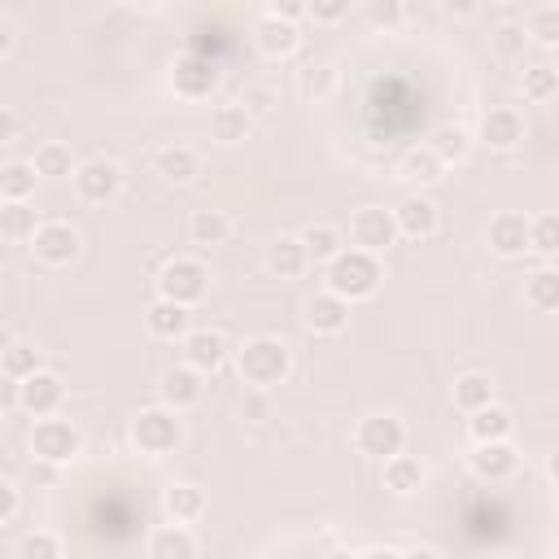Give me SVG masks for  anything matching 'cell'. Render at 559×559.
Segmentation results:
<instances>
[{
	"label": "cell",
	"mask_w": 559,
	"mask_h": 559,
	"mask_svg": "<svg viewBox=\"0 0 559 559\" xmlns=\"http://www.w3.org/2000/svg\"><path fill=\"white\" fill-rule=\"evenodd\" d=\"M428 153L441 162V166H459L467 153H472V135L459 127V122H445L428 135Z\"/></svg>",
	"instance_id": "d6a6232c"
},
{
	"label": "cell",
	"mask_w": 559,
	"mask_h": 559,
	"mask_svg": "<svg viewBox=\"0 0 559 559\" xmlns=\"http://www.w3.org/2000/svg\"><path fill=\"white\" fill-rule=\"evenodd\" d=\"M297 240H301V249H306V262H323V266L345 249V236H341L332 223H310V227L297 231Z\"/></svg>",
	"instance_id": "f546056e"
},
{
	"label": "cell",
	"mask_w": 559,
	"mask_h": 559,
	"mask_svg": "<svg viewBox=\"0 0 559 559\" xmlns=\"http://www.w3.org/2000/svg\"><path fill=\"white\" fill-rule=\"evenodd\" d=\"M397 223H393V210L389 205H358L349 214V249H362L371 258L389 253L397 245Z\"/></svg>",
	"instance_id": "52a82bcc"
},
{
	"label": "cell",
	"mask_w": 559,
	"mask_h": 559,
	"mask_svg": "<svg viewBox=\"0 0 559 559\" xmlns=\"http://www.w3.org/2000/svg\"><path fill=\"white\" fill-rule=\"evenodd\" d=\"M528 249L537 258H555L559 253V218L550 210H542V214L528 218Z\"/></svg>",
	"instance_id": "b9f144b4"
},
{
	"label": "cell",
	"mask_w": 559,
	"mask_h": 559,
	"mask_svg": "<svg viewBox=\"0 0 559 559\" xmlns=\"http://www.w3.org/2000/svg\"><path fill=\"white\" fill-rule=\"evenodd\" d=\"M249 131H253V122L245 118V109L236 100L210 109V140H218V144H245Z\"/></svg>",
	"instance_id": "f1b7e54d"
},
{
	"label": "cell",
	"mask_w": 559,
	"mask_h": 559,
	"mask_svg": "<svg viewBox=\"0 0 559 559\" xmlns=\"http://www.w3.org/2000/svg\"><path fill=\"white\" fill-rule=\"evenodd\" d=\"M402 559H445L437 546H411V550H402Z\"/></svg>",
	"instance_id": "11a10c76"
},
{
	"label": "cell",
	"mask_w": 559,
	"mask_h": 559,
	"mask_svg": "<svg viewBox=\"0 0 559 559\" xmlns=\"http://www.w3.org/2000/svg\"><path fill=\"white\" fill-rule=\"evenodd\" d=\"M127 441L144 454V459H166L179 450L183 441V419L166 406H140L127 424Z\"/></svg>",
	"instance_id": "3957f363"
},
{
	"label": "cell",
	"mask_w": 559,
	"mask_h": 559,
	"mask_svg": "<svg viewBox=\"0 0 559 559\" xmlns=\"http://www.w3.org/2000/svg\"><path fill=\"white\" fill-rule=\"evenodd\" d=\"M17 507H22V493H17V485L0 476V524H9V520L17 515Z\"/></svg>",
	"instance_id": "681fc988"
},
{
	"label": "cell",
	"mask_w": 559,
	"mask_h": 559,
	"mask_svg": "<svg viewBox=\"0 0 559 559\" xmlns=\"http://www.w3.org/2000/svg\"><path fill=\"white\" fill-rule=\"evenodd\" d=\"M201 393H205L201 376H197L192 367H183V362H175V367H166V371L157 376V406H166V411H175V415L192 411V406L201 402Z\"/></svg>",
	"instance_id": "e0dca14e"
},
{
	"label": "cell",
	"mask_w": 559,
	"mask_h": 559,
	"mask_svg": "<svg viewBox=\"0 0 559 559\" xmlns=\"http://www.w3.org/2000/svg\"><path fill=\"white\" fill-rule=\"evenodd\" d=\"M424 480H428V472H424V463L415 454H393V459L380 463V485L393 498H415L424 489Z\"/></svg>",
	"instance_id": "7402d4cb"
},
{
	"label": "cell",
	"mask_w": 559,
	"mask_h": 559,
	"mask_svg": "<svg viewBox=\"0 0 559 559\" xmlns=\"http://www.w3.org/2000/svg\"><path fill=\"white\" fill-rule=\"evenodd\" d=\"M480 559H515V555H502V550H493V555H480Z\"/></svg>",
	"instance_id": "91938a15"
},
{
	"label": "cell",
	"mask_w": 559,
	"mask_h": 559,
	"mask_svg": "<svg viewBox=\"0 0 559 559\" xmlns=\"http://www.w3.org/2000/svg\"><path fill=\"white\" fill-rule=\"evenodd\" d=\"M520 92H524L528 100H537V105L555 100V96H559V66H555L550 57L528 61V66L520 70Z\"/></svg>",
	"instance_id": "484cf974"
},
{
	"label": "cell",
	"mask_w": 559,
	"mask_h": 559,
	"mask_svg": "<svg viewBox=\"0 0 559 559\" xmlns=\"http://www.w3.org/2000/svg\"><path fill=\"white\" fill-rule=\"evenodd\" d=\"M354 445H358V454H367V459H376V463L402 454V450H406V424H402V415H393V411H371V415H362L358 428H354Z\"/></svg>",
	"instance_id": "8992f818"
},
{
	"label": "cell",
	"mask_w": 559,
	"mask_h": 559,
	"mask_svg": "<svg viewBox=\"0 0 559 559\" xmlns=\"http://www.w3.org/2000/svg\"><path fill=\"white\" fill-rule=\"evenodd\" d=\"M524 35L537 44V48H555L559 44V4H537L528 9V17L520 22Z\"/></svg>",
	"instance_id": "f35d334b"
},
{
	"label": "cell",
	"mask_w": 559,
	"mask_h": 559,
	"mask_svg": "<svg viewBox=\"0 0 559 559\" xmlns=\"http://www.w3.org/2000/svg\"><path fill=\"white\" fill-rule=\"evenodd\" d=\"M380 284H384V262L371 258V253H362V249H341V253L323 266V288H328L332 297L349 301V306L376 297Z\"/></svg>",
	"instance_id": "7a4b0ae2"
},
{
	"label": "cell",
	"mask_w": 559,
	"mask_h": 559,
	"mask_svg": "<svg viewBox=\"0 0 559 559\" xmlns=\"http://www.w3.org/2000/svg\"><path fill=\"white\" fill-rule=\"evenodd\" d=\"M345 13H349V0H306V17H314V22H323V26L341 22Z\"/></svg>",
	"instance_id": "bcb514c9"
},
{
	"label": "cell",
	"mask_w": 559,
	"mask_h": 559,
	"mask_svg": "<svg viewBox=\"0 0 559 559\" xmlns=\"http://www.w3.org/2000/svg\"><path fill=\"white\" fill-rule=\"evenodd\" d=\"M306 266H310V262H306V249H301L297 236H275V240L266 245V271H271V275L297 280Z\"/></svg>",
	"instance_id": "83f0119b"
},
{
	"label": "cell",
	"mask_w": 559,
	"mask_h": 559,
	"mask_svg": "<svg viewBox=\"0 0 559 559\" xmlns=\"http://www.w3.org/2000/svg\"><path fill=\"white\" fill-rule=\"evenodd\" d=\"M236 376L245 389H262L271 393L275 384H284L293 376V349L288 341L271 336V332H258L249 336L240 349H236Z\"/></svg>",
	"instance_id": "6da1fadb"
},
{
	"label": "cell",
	"mask_w": 559,
	"mask_h": 559,
	"mask_svg": "<svg viewBox=\"0 0 559 559\" xmlns=\"http://www.w3.org/2000/svg\"><path fill=\"white\" fill-rule=\"evenodd\" d=\"M524 135H528V122H524V114H520L515 105H493V109L480 114L476 140H480L485 148H493V153H511V148L524 144Z\"/></svg>",
	"instance_id": "8fae6325"
},
{
	"label": "cell",
	"mask_w": 559,
	"mask_h": 559,
	"mask_svg": "<svg viewBox=\"0 0 559 559\" xmlns=\"http://www.w3.org/2000/svg\"><path fill=\"white\" fill-rule=\"evenodd\" d=\"M0 371H4L13 384H22L26 376L44 371V354H39L31 341H9V345L0 349Z\"/></svg>",
	"instance_id": "d590c367"
},
{
	"label": "cell",
	"mask_w": 559,
	"mask_h": 559,
	"mask_svg": "<svg viewBox=\"0 0 559 559\" xmlns=\"http://www.w3.org/2000/svg\"><path fill=\"white\" fill-rule=\"evenodd\" d=\"M362 17H367V26H376V31H393V26L406 22V4H402V0H367V4H362Z\"/></svg>",
	"instance_id": "f6af8a7d"
},
{
	"label": "cell",
	"mask_w": 559,
	"mask_h": 559,
	"mask_svg": "<svg viewBox=\"0 0 559 559\" xmlns=\"http://www.w3.org/2000/svg\"><path fill=\"white\" fill-rule=\"evenodd\" d=\"M31 253H35V262H44V266H70V262L83 253V236H79L74 223L48 218V223H39V231L31 236Z\"/></svg>",
	"instance_id": "30bf717a"
},
{
	"label": "cell",
	"mask_w": 559,
	"mask_h": 559,
	"mask_svg": "<svg viewBox=\"0 0 559 559\" xmlns=\"http://www.w3.org/2000/svg\"><path fill=\"white\" fill-rule=\"evenodd\" d=\"M354 559H402V550H393V546H367V550L354 555Z\"/></svg>",
	"instance_id": "f5cc1de1"
},
{
	"label": "cell",
	"mask_w": 559,
	"mask_h": 559,
	"mask_svg": "<svg viewBox=\"0 0 559 559\" xmlns=\"http://www.w3.org/2000/svg\"><path fill=\"white\" fill-rule=\"evenodd\" d=\"M489 48H493V57H502V61H524L528 35H524L520 22H498L493 35H489Z\"/></svg>",
	"instance_id": "7bdbcfd3"
},
{
	"label": "cell",
	"mask_w": 559,
	"mask_h": 559,
	"mask_svg": "<svg viewBox=\"0 0 559 559\" xmlns=\"http://www.w3.org/2000/svg\"><path fill=\"white\" fill-rule=\"evenodd\" d=\"M393 223H397V236L406 240H432L441 231V210L424 192H411L393 205Z\"/></svg>",
	"instance_id": "5bb4252c"
},
{
	"label": "cell",
	"mask_w": 559,
	"mask_h": 559,
	"mask_svg": "<svg viewBox=\"0 0 559 559\" xmlns=\"http://www.w3.org/2000/svg\"><path fill=\"white\" fill-rule=\"evenodd\" d=\"M205 293H210V266H205L201 258L179 253V258H170V262L157 271V297H166V301H179V306L192 310Z\"/></svg>",
	"instance_id": "277c9868"
},
{
	"label": "cell",
	"mask_w": 559,
	"mask_h": 559,
	"mask_svg": "<svg viewBox=\"0 0 559 559\" xmlns=\"http://www.w3.org/2000/svg\"><path fill=\"white\" fill-rule=\"evenodd\" d=\"M236 411H240V419H266V415H271V402H266L262 389H249V393L236 402Z\"/></svg>",
	"instance_id": "c3c4849f"
},
{
	"label": "cell",
	"mask_w": 559,
	"mask_h": 559,
	"mask_svg": "<svg viewBox=\"0 0 559 559\" xmlns=\"http://www.w3.org/2000/svg\"><path fill=\"white\" fill-rule=\"evenodd\" d=\"M144 559H197V537L188 524H157L144 542Z\"/></svg>",
	"instance_id": "603a6c76"
},
{
	"label": "cell",
	"mask_w": 559,
	"mask_h": 559,
	"mask_svg": "<svg viewBox=\"0 0 559 559\" xmlns=\"http://www.w3.org/2000/svg\"><path fill=\"white\" fill-rule=\"evenodd\" d=\"M17 127H22V122H17V114H13L9 105H0V144H9V140L17 135Z\"/></svg>",
	"instance_id": "816d5d0a"
},
{
	"label": "cell",
	"mask_w": 559,
	"mask_h": 559,
	"mask_svg": "<svg viewBox=\"0 0 559 559\" xmlns=\"http://www.w3.org/2000/svg\"><path fill=\"white\" fill-rule=\"evenodd\" d=\"M297 44H301V31H297L293 22H284V17H275V13H266V9L258 13V22H253V48H258L262 57H271V61L293 57Z\"/></svg>",
	"instance_id": "ac0fdd59"
},
{
	"label": "cell",
	"mask_w": 559,
	"mask_h": 559,
	"mask_svg": "<svg viewBox=\"0 0 559 559\" xmlns=\"http://www.w3.org/2000/svg\"><path fill=\"white\" fill-rule=\"evenodd\" d=\"M4 428H9V415H4V406H0V437H4Z\"/></svg>",
	"instance_id": "680465c9"
},
{
	"label": "cell",
	"mask_w": 559,
	"mask_h": 559,
	"mask_svg": "<svg viewBox=\"0 0 559 559\" xmlns=\"http://www.w3.org/2000/svg\"><path fill=\"white\" fill-rule=\"evenodd\" d=\"M144 328L153 341H183L192 332V310L179 306V301H166V297H153L144 306Z\"/></svg>",
	"instance_id": "ffe728a7"
},
{
	"label": "cell",
	"mask_w": 559,
	"mask_h": 559,
	"mask_svg": "<svg viewBox=\"0 0 559 559\" xmlns=\"http://www.w3.org/2000/svg\"><path fill=\"white\" fill-rule=\"evenodd\" d=\"M179 345H183V367H192L197 376L218 371V367L227 362V354H231V341H227V332H218V328H192Z\"/></svg>",
	"instance_id": "4fadbf2b"
},
{
	"label": "cell",
	"mask_w": 559,
	"mask_h": 559,
	"mask_svg": "<svg viewBox=\"0 0 559 559\" xmlns=\"http://www.w3.org/2000/svg\"><path fill=\"white\" fill-rule=\"evenodd\" d=\"M61 402H66V380L52 367H44V371H35V376H26L17 384V406L26 415H35V419L61 415Z\"/></svg>",
	"instance_id": "7c38bea8"
},
{
	"label": "cell",
	"mask_w": 559,
	"mask_h": 559,
	"mask_svg": "<svg viewBox=\"0 0 559 559\" xmlns=\"http://www.w3.org/2000/svg\"><path fill=\"white\" fill-rule=\"evenodd\" d=\"M231 236V214L227 210H192L188 214V240L201 249H214Z\"/></svg>",
	"instance_id": "4316f807"
},
{
	"label": "cell",
	"mask_w": 559,
	"mask_h": 559,
	"mask_svg": "<svg viewBox=\"0 0 559 559\" xmlns=\"http://www.w3.org/2000/svg\"><path fill=\"white\" fill-rule=\"evenodd\" d=\"M35 231H39V214H35L31 201H0V236L4 240L31 245Z\"/></svg>",
	"instance_id": "1f68e13d"
},
{
	"label": "cell",
	"mask_w": 559,
	"mask_h": 559,
	"mask_svg": "<svg viewBox=\"0 0 559 559\" xmlns=\"http://www.w3.org/2000/svg\"><path fill=\"white\" fill-rule=\"evenodd\" d=\"M70 179H74L79 201H87V205H105V201H114V197L122 192L127 170H122L114 157H87V162L74 166Z\"/></svg>",
	"instance_id": "ba28073f"
},
{
	"label": "cell",
	"mask_w": 559,
	"mask_h": 559,
	"mask_svg": "<svg viewBox=\"0 0 559 559\" xmlns=\"http://www.w3.org/2000/svg\"><path fill=\"white\" fill-rule=\"evenodd\" d=\"M336 92V66L328 61H306L297 70V96L301 100H328Z\"/></svg>",
	"instance_id": "8d00e7d4"
},
{
	"label": "cell",
	"mask_w": 559,
	"mask_h": 559,
	"mask_svg": "<svg viewBox=\"0 0 559 559\" xmlns=\"http://www.w3.org/2000/svg\"><path fill=\"white\" fill-rule=\"evenodd\" d=\"M35 166L31 162H4L0 166V201H26L35 192Z\"/></svg>",
	"instance_id": "60d3db41"
},
{
	"label": "cell",
	"mask_w": 559,
	"mask_h": 559,
	"mask_svg": "<svg viewBox=\"0 0 559 559\" xmlns=\"http://www.w3.org/2000/svg\"><path fill=\"white\" fill-rule=\"evenodd\" d=\"M236 105L245 109V118H249V122H258V118H271V114H275L280 92H275V87H266V83H245V92L236 96Z\"/></svg>",
	"instance_id": "ee69618b"
},
{
	"label": "cell",
	"mask_w": 559,
	"mask_h": 559,
	"mask_svg": "<svg viewBox=\"0 0 559 559\" xmlns=\"http://www.w3.org/2000/svg\"><path fill=\"white\" fill-rule=\"evenodd\" d=\"M397 175H402L406 183H415V188H428V183H437V179L445 175V166L428 153V144H415V148H406V153H402Z\"/></svg>",
	"instance_id": "e575fe53"
},
{
	"label": "cell",
	"mask_w": 559,
	"mask_h": 559,
	"mask_svg": "<svg viewBox=\"0 0 559 559\" xmlns=\"http://www.w3.org/2000/svg\"><path fill=\"white\" fill-rule=\"evenodd\" d=\"M153 170H157L166 183H192V179L201 175V157H197V148H188V144H162V148L153 153Z\"/></svg>",
	"instance_id": "cb8c5ba5"
},
{
	"label": "cell",
	"mask_w": 559,
	"mask_h": 559,
	"mask_svg": "<svg viewBox=\"0 0 559 559\" xmlns=\"http://www.w3.org/2000/svg\"><path fill=\"white\" fill-rule=\"evenodd\" d=\"M83 454V432L79 424H70L66 415H48V419H35L31 428V459H44V463H74Z\"/></svg>",
	"instance_id": "5b68a950"
},
{
	"label": "cell",
	"mask_w": 559,
	"mask_h": 559,
	"mask_svg": "<svg viewBox=\"0 0 559 559\" xmlns=\"http://www.w3.org/2000/svg\"><path fill=\"white\" fill-rule=\"evenodd\" d=\"M441 9H445L450 17H472V13H476V4H467V0H445Z\"/></svg>",
	"instance_id": "db71d44e"
},
{
	"label": "cell",
	"mask_w": 559,
	"mask_h": 559,
	"mask_svg": "<svg viewBox=\"0 0 559 559\" xmlns=\"http://www.w3.org/2000/svg\"><path fill=\"white\" fill-rule=\"evenodd\" d=\"M511 432H515V419H511V411L498 406V402H489V406H480V411L467 415V437H472V445H480V441H511Z\"/></svg>",
	"instance_id": "d4e9b609"
},
{
	"label": "cell",
	"mask_w": 559,
	"mask_h": 559,
	"mask_svg": "<svg viewBox=\"0 0 559 559\" xmlns=\"http://www.w3.org/2000/svg\"><path fill=\"white\" fill-rule=\"evenodd\" d=\"M524 306L537 314L559 310V271L555 266H537L533 275H524Z\"/></svg>",
	"instance_id": "4dcf8cb0"
},
{
	"label": "cell",
	"mask_w": 559,
	"mask_h": 559,
	"mask_svg": "<svg viewBox=\"0 0 559 559\" xmlns=\"http://www.w3.org/2000/svg\"><path fill=\"white\" fill-rule=\"evenodd\" d=\"M13 39H17V35H13V26H9L4 17H0V61H4L9 52H13Z\"/></svg>",
	"instance_id": "9f6ffc18"
},
{
	"label": "cell",
	"mask_w": 559,
	"mask_h": 559,
	"mask_svg": "<svg viewBox=\"0 0 559 559\" xmlns=\"http://www.w3.org/2000/svg\"><path fill=\"white\" fill-rule=\"evenodd\" d=\"M467 467H472L476 480L502 485V480H511V476L520 472V450H515L511 441H480V445H472Z\"/></svg>",
	"instance_id": "9a60e30c"
},
{
	"label": "cell",
	"mask_w": 559,
	"mask_h": 559,
	"mask_svg": "<svg viewBox=\"0 0 559 559\" xmlns=\"http://www.w3.org/2000/svg\"><path fill=\"white\" fill-rule=\"evenodd\" d=\"M13 559H66V546L52 528H31V533L17 537Z\"/></svg>",
	"instance_id": "ab89813d"
},
{
	"label": "cell",
	"mask_w": 559,
	"mask_h": 559,
	"mask_svg": "<svg viewBox=\"0 0 559 559\" xmlns=\"http://www.w3.org/2000/svg\"><path fill=\"white\" fill-rule=\"evenodd\" d=\"M301 319H306V328H310L314 336H341V332L349 328V301H341V297H332V293L323 288V293L306 297Z\"/></svg>",
	"instance_id": "d6986e66"
},
{
	"label": "cell",
	"mask_w": 559,
	"mask_h": 559,
	"mask_svg": "<svg viewBox=\"0 0 559 559\" xmlns=\"http://www.w3.org/2000/svg\"><path fill=\"white\" fill-rule=\"evenodd\" d=\"M323 559H354L349 550H332V555H323Z\"/></svg>",
	"instance_id": "6f0895ef"
},
{
	"label": "cell",
	"mask_w": 559,
	"mask_h": 559,
	"mask_svg": "<svg viewBox=\"0 0 559 559\" xmlns=\"http://www.w3.org/2000/svg\"><path fill=\"white\" fill-rule=\"evenodd\" d=\"M266 13H275V17H284V22H301L306 17V0H275V4H266Z\"/></svg>",
	"instance_id": "f907efd6"
},
{
	"label": "cell",
	"mask_w": 559,
	"mask_h": 559,
	"mask_svg": "<svg viewBox=\"0 0 559 559\" xmlns=\"http://www.w3.org/2000/svg\"><path fill=\"white\" fill-rule=\"evenodd\" d=\"M205 511H210V498H205L201 485L175 480V485L162 489V515H166L170 524H197Z\"/></svg>",
	"instance_id": "44dd1931"
},
{
	"label": "cell",
	"mask_w": 559,
	"mask_h": 559,
	"mask_svg": "<svg viewBox=\"0 0 559 559\" xmlns=\"http://www.w3.org/2000/svg\"><path fill=\"white\" fill-rule=\"evenodd\" d=\"M218 87V61L205 52H179L170 61V92L179 100H205Z\"/></svg>",
	"instance_id": "9c48e42d"
},
{
	"label": "cell",
	"mask_w": 559,
	"mask_h": 559,
	"mask_svg": "<svg viewBox=\"0 0 559 559\" xmlns=\"http://www.w3.org/2000/svg\"><path fill=\"white\" fill-rule=\"evenodd\" d=\"M31 166H35V175H39V179H70L79 162L70 157V148H66L61 140H44V144L35 148Z\"/></svg>",
	"instance_id": "74e56055"
},
{
	"label": "cell",
	"mask_w": 559,
	"mask_h": 559,
	"mask_svg": "<svg viewBox=\"0 0 559 559\" xmlns=\"http://www.w3.org/2000/svg\"><path fill=\"white\" fill-rule=\"evenodd\" d=\"M61 480V467L57 463H44V459H31L26 463V485L31 489H52Z\"/></svg>",
	"instance_id": "7dc6e473"
},
{
	"label": "cell",
	"mask_w": 559,
	"mask_h": 559,
	"mask_svg": "<svg viewBox=\"0 0 559 559\" xmlns=\"http://www.w3.org/2000/svg\"><path fill=\"white\" fill-rule=\"evenodd\" d=\"M485 245L498 258H524L528 253V214L520 210H498L485 227Z\"/></svg>",
	"instance_id": "2e32d148"
},
{
	"label": "cell",
	"mask_w": 559,
	"mask_h": 559,
	"mask_svg": "<svg viewBox=\"0 0 559 559\" xmlns=\"http://www.w3.org/2000/svg\"><path fill=\"white\" fill-rule=\"evenodd\" d=\"M450 397H454V406H459L463 415L489 406V402H493V380H489V371H463V376L454 380Z\"/></svg>",
	"instance_id": "836d02e7"
}]
</instances>
